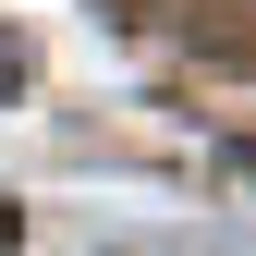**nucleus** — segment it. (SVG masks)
<instances>
[{
	"mask_svg": "<svg viewBox=\"0 0 256 256\" xmlns=\"http://www.w3.org/2000/svg\"><path fill=\"white\" fill-rule=\"evenodd\" d=\"M12 86H24V49H12V37H0V98H12Z\"/></svg>",
	"mask_w": 256,
	"mask_h": 256,
	"instance_id": "f257e3e1",
	"label": "nucleus"
},
{
	"mask_svg": "<svg viewBox=\"0 0 256 256\" xmlns=\"http://www.w3.org/2000/svg\"><path fill=\"white\" fill-rule=\"evenodd\" d=\"M0 256H12V208H0Z\"/></svg>",
	"mask_w": 256,
	"mask_h": 256,
	"instance_id": "f03ea898",
	"label": "nucleus"
},
{
	"mask_svg": "<svg viewBox=\"0 0 256 256\" xmlns=\"http://www.w3.org/2000/svg\"><path fill=\"white\" fill-rule=\"evenodd\" d=\"M244 171H256V146H244Z\"/></svg>",
	"mask_w": 256,
	"mask_h": 256,
	"instance_id": "7ed1b4c3",
	"label": "nucleus"
}]
</instances>
